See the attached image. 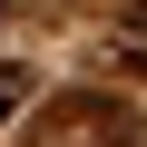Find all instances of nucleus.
I'll use <instances>...</instances> for the list:
<instances>
[{"label": "nucleus", "mask_w": 147, "mask_h": 147, "mask_svg": "<svg viewBox=\"0 0 147 147\" xmlns=\"http://www.w3.org/2000/svg\"><path fill=\"white\" fill-rule=\"evenodd\" d=\"M108 59L127 69V79H147V0H127V20H118V39H108Z\"/></svg>", "instance_id": "f03ea898"}, {"label": "nucleus", "mask_w": 147, "mask_h": 147, "mask_svg": "<svg viewBox=\"0 0 147 147\" xmlns=\"http://www.w3.org/2000/svg\"><path fill=\"white\" fill-rule=\"evenodd\" d=\"M30 147H147V127H137V108L108 98V88H69V98H49V108L30 118Z\"/></svg>", "instance_id": "f257e3e1"}, {"label": "nucleus", "mask_w": 147, "mask_h": 147, "mask_svg": "<svg viewBox=\"0 0 147 147\" xmlns=\"http://www.w3.org/2000/svg\"><path fill=\"white\" fill-rule=\"evenodd\" d=\"M30 88H39V79H30V69H20V59H0V127H10V118L30 108Z\"/></svg>", "instance_id": "7ed1b4c3"}, {"label": "nucleus", "mask_w": 147, "mask_h": 147, "mask_svg": "<svg viewBox=\"0 0 147 147\" xmlns=\"http://www.w3.org/2000/svg\"><path fill=\"white\" fill-rule=\"evenodd\" d=\"M0 20H10V0H0Z\"/></svg>", "instance_id": "20e7f679"}]
</instances>
